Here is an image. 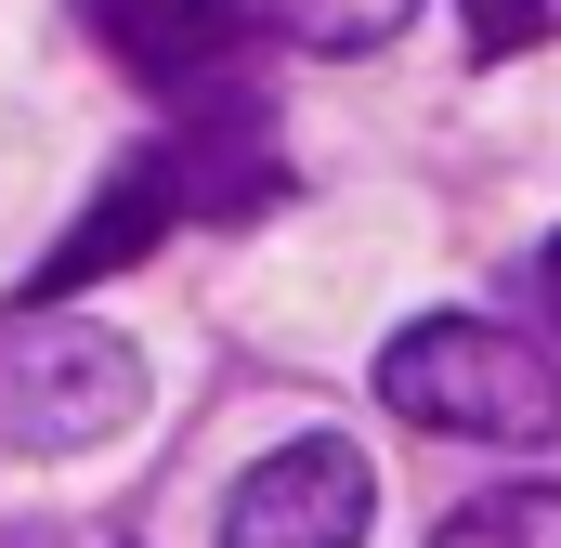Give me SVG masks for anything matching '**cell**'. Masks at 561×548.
<instances>
[{
    "label": "cell",
    "mask_w": 561,
    "mask_h": 548,
    "mask_svg": "<svg viewBox=\"0 0 561 548\" xmlns=\"http://www.w3.org/2000/svg\"><path fill=\"white\" fill-rule=\"evenodd\" d=\"M379 406L405 418V431H444V444H561V366L523 327L419 313L379 353Z\"/></svg>",
    "instance_id": "cell-1"
},
{
    "label": "cell",
    "mask_w": 561,
    "mask_h": 548,
    "mask_svg": "<svg viewBox=\"0 0 561 548\" xmlns=\"http://www.w3.org/2000/svg\"><path fill=\"white\" fill-rule=\"evenodd\" d=\"M144 418V353L118 327L66 313V300H26L0 327V444L13 457H92Z\"/></svg>",
    "instance_id": "cell-2"
},
{
    "label": "cell",
    "mask_w": 561,
    "mask_h": 548,
    "mask_svg": "<svg viewBox=\"0 0 561 548\" xmlns=\"http://www.w3.org/2000/svg\"><path fill=\"white\" fill-rule=\"evenodd\" d=\"M366 523H379V470H366V444H340V431L275 444V457L222 496V548H366Z\"/></svg>",
    "instance_id": "cell-3"
},
{
    "label": "cell",
    "mask_w": 561,
    "mask_h": 548,
    "mask_svg": "<svg viewBox=\"0 0 561 548\" xmlns=\"http://www.w3.org/2000/svg\"><path fill=\"white\" fill-rule=\"evenodd\" d=\"M92 13V39H118L131 53L144 92H236L249 79V26H262V0H79Z\"/></svg>",
    "instance_id": "cell-4"
},
{
    "label": "cell",
    "mask_w": 561,
    "mask_h": 548,
    "mask_svg": "<svg viewBox=\"0 0 561 548\" xmlns=\"http://www.w3.org/2000/svg\"><path fill=\"white\" fill-rule=\"evenodd\" d=\"M170 222H183V157H170V144H144V157H118V170H105V196L79 209V236H53V249H39L26 300H79V287H105V274L144 262Z\"/></svg>",
    "instance_id": "cell-5"
},
{
    "label": "cell",
    "mask_w": 561,
    "mask_h": 548,
    "mask_svg": "<svg viewBox=\"0 0 561 548\" xmlns=\"http://www.w3.org/2000/svg\"><path fill=\"white\" fill-rule=\"evenodd\" d=\"M431 548H561V483H496V496L444 510Z\"/></svg>",
    "instance_id": "cell-6"
},
{
    "label": "cell",
    "mask_w": 561,
    "mask_h": 548,
    "mask_svg": "<svg viewBox=\"0 0 561 548\" xmlns=\"http://www.w3.org/2000/svg\"><path fill=\"white\" fill-rule=\"evenodd\" d=\"M405 13L419 0H275V26L313 53H379V39H405Z\"/></svg>",
    "instance_id": "cell-7"
},
{
    "label": "cell",
    "mask_w": 561,
    "mask_h": 548,
    "mask_svg": "<svg viewBox=\"0 0 561 548\" xmlns=\"http://www.w3.org/2000/svg\"><path fill=\"white\" fill-rule=\"evenodd\" d=\"M457 26H470V66H510L549 39V0H457Z\"/></svg>",
    "instance_id": "cell-8"
},
{
    "label": "cell",
    "mask_w": 561,
    "mask_h": 548,
    "mask_svg": "<svg viewBox=\"0 0 561 548\" xmlns=\"http://www.w3.org/2000/svg\"><path fill=\"white\" fill-rule=\"evenodd\" d=\"M536 300H549V327H561V236L536 249Z\"/></svg>",
    "instance_id": "cell-9"
},
{
    "label": "cell",
    "mask_w": 561,
    "mask_h": 548,
    "mask_svg": "<svg viewBox=\"0 0 561 548\" xmlns=\"http://www.w3.org/2000/svg\"><path fill=\"white\" fill-rule=\"evenodd\" d=\"M0 548H66V536H39V523H0Z\"/></svg>",
    "instance_id": "cell-10"
}]
</instances>
